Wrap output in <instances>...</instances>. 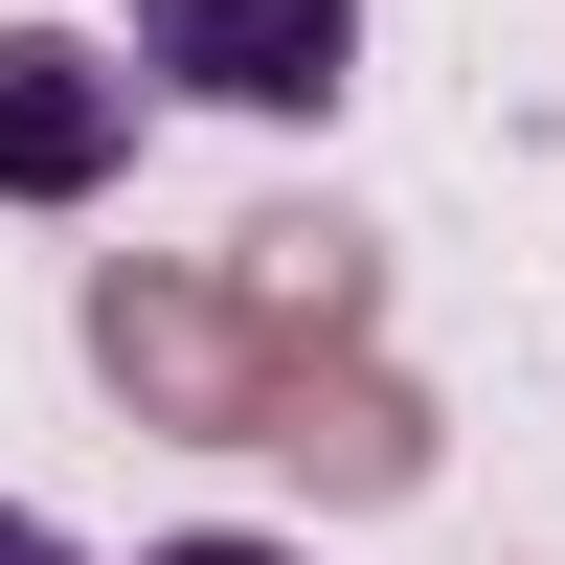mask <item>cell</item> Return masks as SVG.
<instances>
[{
  "label": "cell",
  "mask_w": 565,
  "mask_h": 565,
  "mask_svg": "<svg viewBox=\"0 0 565 565\" xmlns=\"http://www.w3.org/2000/svg\"><path fill=\"white\" fill-rule=\"evenodd\" d=\"M68 340L159 452H249V407H271V317L226 295V249H90Z\"/></svg>",
  "instance_id": "cell-1"
},
{
  "label": "cell",
  "mask_w": 565,
  "mask_h": 565,
  "mask_svg": "<svg viewBox=\"0 0 565 565\" xmlns=\"http://www.w3.org/2000/svg\"><path fill=\"white\" fill-rule=\"evenodd\" d=\"M249 452L317 498V521H407V498L452 476V407L407 385L385 340H317V362H271V407H249Z\"/></svg>",
  "instance_id": "cell-2"
},
{
  "label": "cell",
  "mask_w": 565,
  "mask_h": 565,
  "mask_svg": "<svg viewBox=\"0 0 565 565\" xmlns=\"http://www.w3.org/2000/svg\"><path fill=\"white\" fill-rule=\"evenodd\" d=\"M136 114H159V68L90 23H0V204H114L136 181Z\"/></svg>",
  "instance_id": "cell-3"
},
{
  "label": "cell",
  "mask_w": 565,
  "mask_h": 565,
  "mask_svg": "<svg viewBox=\"0 0 565 565\" xmlns=\"http://www.w3.org/2000/svg\"><path fill=\"white\" fill-rule=\"evenodd\" d=\"M136 68L249 114V136H295V114L362 90V0H136Z\"/></svg>",
  "instance_id": "cell-4"
},
{
  "label": "cell",
  "mask_w": 565,
  "mask_h": 565,
  "mask_svg": "<svg viewBox=\"0 0 565 565\" xmlns=\"http://www.w3.org/2000/svg\"><path fill=\"white\" fill-rule=\"evenodd\" d=\"M226 295L271 317V362L385 340V226H362V204H249V226H226Z\"/></svg>",
  "instance_id": "cell-5"
},
{
  "label": "cell",
  "mask_w": 565,
  "mask_h": 565,
  "mask_svg": "<svg viewBox=\"0 0 565 565\" xmlns=\"http://www.w3.org/2000/svg\"><path fill=\"white\" fill-rule=\"evenodd\" d=\"M136 565H317V543H271V521H181V543H136Z\"/></svg>",
  "instance_id": "cell-6"
},
{
  "label": "cell",
  "mask_w": 565,
  "mask_h": 565,
  "mask_svg": "<svg viewBox=\"0 0 565 565\" xmlns=\"http://www.w3.org/2000/svg\"><path fill=\"white\" fill-rule=\"evenodd\" d=\"M0 565H68V521H45V498H0Z\"/></svg>",
  "instance_id": "cell-7"
}]
</instances>
